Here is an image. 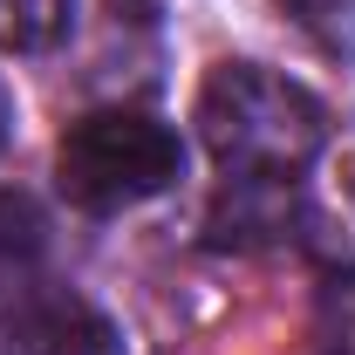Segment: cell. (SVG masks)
<instances>
[{"instance_id":"1","label":"cell","mask_w":355,"mask_h":355,"mask_svg":"<svg viewBox=\"0 0 355 355\" xmlns=\"http://www.w3.org/2000/svg\"><path fill=\"white\" fill-rule=\"evenodd\" d=\"M198 130L232 184H294L328 144V110L260 62H219L198 89Z\"/></svg>"},{"instance_id":"4","label":"cell","mask_w":355,"mask_h":355,"mask_svg":"<svg viewBox=\"0 0 355 355\" xmlns=\"http://www.w3.org/2000/svg\"><path fill=\"white\" fill-rule=\"evenodd\" d=\"M48 246V225L28 198H0V301H14V287L35 273Z\"/></svg>"},{"instance_id":"8","label":"cell","mask_w":355,"mask_h":355,"mask_svg":"<svg viewBox=\"0 0 355 355\" xmlns=\"http://www.w3.org/2000/svg\"><path fill=\"white\" fill-rule=\"evenodd\" d=\"M7 137H14V96H7V83H0V150H7Z\"/></svg>"},{"instance_id":"5","label":"cell","mask_w":355,"mask_h":355,"mask_svg":"<svg viewBox=\"0 0 355 355\" xmlns=\"http://www.w3.org/2000/svg\"><path fill=\"white\" fill-rule=\"evenodd\" d=\"M76 0H0V48L14 55H42L69 35Z\"/></svg>"},{"instance_id":"2","label":"cell","mask_w":355,"mask_h":355,"mask_svg":"<svg viewBox=\"0 0 355 355\" xmlns=\"http://www.w3.org/2000/svg\"><path fill=\"white\" fill-rule=\"evenodd\" d=\"M55 178L83 212H130L184 178V144L144 110H89L62 130Z\"/></svg>"},{"instance_id":"7","label":"cell","mask_w":355,"mask_h":355,"mask_svg":"<svg viewBox=\"0 0 355 355\" xmlns=\"http://www.w3.org/2000/svg\"><path fill=\"white\" fill-rule=\"evenodd\" d=\"M294 14V28H308L321 48L335 55H355V0H280Z\"/></svg>"},{"instance_id":"3","label":"cell","mask_w":355,"mask_h":355,"mask_svg":"<svg viewBox=\"0 0 355 355\" xmlns=\"http://www.w3.org/2000/svg\"><path fill=\"white\" fill-rule=\"evenodd\" d=\"M21 349L28 355H123L116 328L89 308L83 294H48V301H28L21 321H14Z\"/></svg>"},{"instance_id":"6","label":"cell","mask_w":355,"mask_h":355,"mask_svg":"<svg viewBox=\"0 0 355 355\" xmlns=\"http://www.w3.org/2000/svg\"><path fill=\"white\" fill-rule=\"evenodd\" d=\"M314 355H355V273H335L314 301Z\"/></svg>"}]
</instances>
